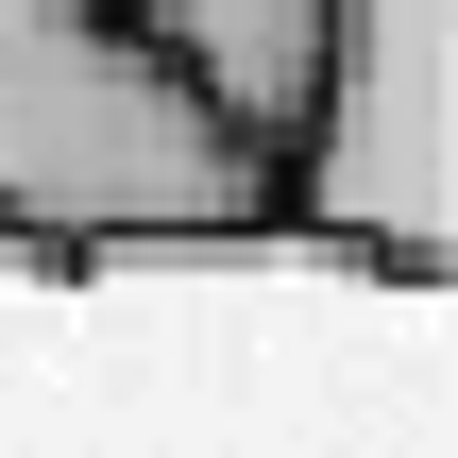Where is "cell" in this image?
Here are the masks:
<instances>
[{
	"label": "cell",
	"mask_w": 458,
	"mask_h": 458,
	"mask_svg": "<svg viewBox=\"0 0 458 458\" xmlns=\"http://www.w3.org/2000/svg\"><path fill=\"white\" fill-rule=\"evenodd\" d=\"M0 238L17 255L272 238V153L102 0H0Z\"/></svg>",
	"instance_id": "obj_1"
},
{
	"label": "cell",
	"mask_w": 458,
	"mask_h": 458,
	"mask_svg": "<svg viewBox=\"0 0 458 458\" xmlns=\"http://www.w3.org/2000/svg\"><path fill=\"white\" fill-rule=\"evenodd\" d=\"M136 51H170L255 153H289V119H306V85H323V34H340V0H102Z\"/></svg>",
	"instance_id": "obj_3"
},
{
	"label": "cell",
	"mask_w": 458,
	"mask_h": 458,
	"mask_svg": "<svg viewBox=\"0 0 458 458\" xmlns=\"http://www.w3.org/2000/svg\"><path fill=\"white\" fill-rule=\"evenodd\" d=\"M272 221L391 289L458 272V0H340L323 85L272 153Z\"/></svg>",
	"instance_id": "obj_2"
}]
</instances>
